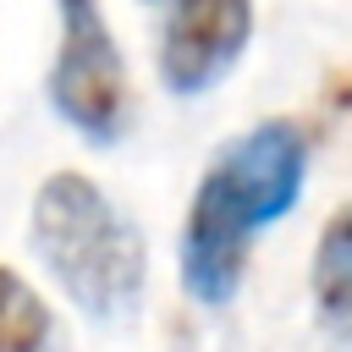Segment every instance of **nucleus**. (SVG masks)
I'll list each match as a JSON object with an SVG mask.
<instances>
[{"label":"nucleus","mask_w":352,"mask_h":352,"mask_svg":"<svg viewBox=\"0 0 352 352\" xmlns=\"http://www.w3.org/2000/svg\"><path fill=\"white\" fill-rule=\"evenodd\" d=\"M308 176V138L297 121H258L231 138L192 187L182 220V292L192 302H231L248 270V248L275 226Z\"/></svg>","instance_id":"obj_1"},{"label":"nucleus","mask_w":352,"mask_h":352,"mask_svg":"<svg viewBox=\"0 0 352 352\" xmlns=\"http://www.w3.org/2000/svg\"><path fill=\"white\" fill-rule=\"evenodd\" d=\"M28 242L50 280L99 324H116L138 308L143 297V242L132 220L82 176V170H55L33 192L28 214Z\"/></svg>","instance_id":"obj_2"},{"label":"nucleus","mask_w":352,"mask_h":352,"mask_svg":"<svg viewBox=\"0 0 352 352\" xmlns=\"http://www.w3.org/2000/svg\"><path fill=\"white\" fill-rule=\"evenodd\" d=\"M55 11H60V44L50 66V104L88 143H116L132 121L121 44L110 38L99 0H55Z\"/></svg>","instance_id":"obj_3"},{"label":"nucleus","mask_w":352,"mask_h":352,"mask_svg":"<svg viewBox=\"0 0 352 352\" xmlns=\"http://www.w3.org/2000/svg\"><path fill=\"white\" fill-rule=\"evenodd\" d=\"M253 38V0H170L160 38V77L170 94H209Z\"/></svg>","instance_id":"obj_4"},{"label":"nucleus","mask_w":352,"mask_h":352,"mask_svg":"<svg viewBox=\"0 0 352 352\" xmlns=\"http://www.w3.org/2000/svg\"><path fill=\"white\" fill-rule=\"evenodd\" d=\"M314 297L319 314L336 324H352V209L330 214L314 248Z\"/></svg>","instance_id":"obj_5"},{"label":"nucleus","mask_w":352,"mask_h":352,"mask_svg":"<svg viewBox=\"0 0 352 352\" xmlns=\"http://www.w3.org/2000/svg\"><path fill=\"white\" fill-rule=\"evenodd\" d=\"M50 336H55L50 302L16 270L0 264V352H50Z\"/></svg>","instance_id":"obj_6"}]
</instances>
